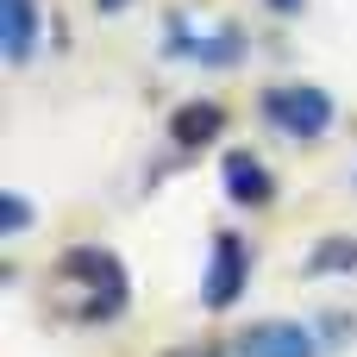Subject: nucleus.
I'll use <instances>...</instances> for the list:
<instances>
[{
	"instance_id": "f257e3e1",
	"label": "nucleus",
	"mask_w": 357,
	"mask_h": 357,
	"mask_svg": "<svg viewBox=\"0 0 357 357\" xmlns=\"http://www.w3.org/2000/svg\"><path fill=\"white\" fill-rule=\"evenodd\" d=\"M264 113L289 132V138H320L333 126V94L326 88H307V82H282L264 94Z\"/></svg>"
},
{
	"instance_id": "f03ea898",
	"label": "nucleus",
	"mask_w": 357,
	"mask_h": 357,
	"mask_svg": "<svg viewBox=\"0 0 357 357\" xmlns=\"http://www.w3.org/2000/svg\"><path fill=\"white\" fill-rule=\"evenodd\" d=\"M238 357H320V345L301 320H257L251 333H238Z\"/></svg>"
},
{
	"instance_id": "7ed1b4c3",
	"label": "nucleus",
	"mask_w": 357,
	"mask_h": 357,
	"mask_svg": "<svg viewBox=\"0 0 357 357\" xmlns=\"http://www.w3.org/2000/svg\"><path fill=\"white\" fill-rule=\"evenodd\" d=\"M63 276H82V282L100 295V314H119V301H126V270H119V257H113V251L82 245V251H69V257H63Z\"/></svg>"
},
{
	"instance_id": "20e7f679",
	"label": "nucleus",
	"mask_w": 357,
	"mask_h": 357,
	"mask_svg": "<svg viewBox=\"0 0 357 357\" xmlns=\"http://www.w3.org/2000/svg\"><path fill=\"white\" fill-rule=\"evenodd\" d=\"M207 307H232L238 289H245V238L238 232H220L213 238V264H207Z\"/></svg>"
},
{
	"instance_id": "39448f33",
	"label": "nucleus",
	"mask_w": 357,
	"mask_h": 357,
	"mask_svg": "<svg viewBox=\"0 0 357 357\" xmlns=\"http://www.w3.org/2000/svg\"><path fill=\"white\" fill-rule=\"evenodd\" d=\"M226 132V107L220 100H188V107H176V119H169V138L182 144V151H195V144H207V138H220Z\"/></svg>"
},
{
	"instance_id": "423d86ee",
	"label": "nucleus",
	"mask_w": 357,
	"mask_h": 357,
	"mask_svg": "<svg viewBox=\"0 0 357 357\" xmlns=\"http://www.w3.org/2000/svg\"><path fill=\"white\" fill-rule=\"evenodd\" d=\"M226 195H232L238 207H264V201H270V169H264L251 151H232V157H226Z\"/></svg>"
},
{
	"instance_id": "0eeeda50",
	"label": "nucleus",
	"mask_w": 357,
	"mask_h": 357,
	"mask_svg": "<svg viewBox=\"0 0 357 357\" xmlns=\"http://www.w3.org/2000/svg\"><path fill=\"white\" fill-rule=\"evenodd\" d=\"M0 13H6V63H25L31 56V44H38V6L31 0H0Z\"/></svg>"
},
{
	"instance_id": "6e6552de",
	"label": "nucleus",
	"mask_w": 357,
	"mask_h": 357,
	"mask_svg": "<svg viewBox=\"0 0 357 357\" xmlns=\"http://www.w3.org/2000/svg\"><path fill=\"white\" fill-rule=\"evenodd\" d=\"M307 270H357V245L351 238H326V245L307 257Z\"/></svg>"
},
{
	"instance_id": "1a4fd4ad",
	"label": "nucleus",
	"mask_w": 357,
	"mask_h": 357,
	"mask_svg": "<svg viewBox=\"0 0 357 357\" xmlns=\"http://www.w3.org/2000/svg\"><path fill=\"white\" fill-rule=\"evenodd\" d=\"M0 226H6V238H19V232L31 226V207H25V195H0Z\"/></svg>"
},
{
	"instance_id": "9d476101",
	"label": "nucleus",
	"mask_w": 357,
	"mask_h": 357,
	"mask_svg": "<svg viewBox=\"0 0 357 357\" xmlns=\"http://www.w3.org/2000/svg\"><path fill=\"white\" fill-rule=\"evenodd\" d=\"M270 6H276V13H295V6H301V0H270Z\"/></svg>"
},
{
	"instance_id": "9b49d317",
	"label": "nucleus",
	"mask_w": 357,
	"mask_h": 357,
	"mask_svg": "<svg viewBox=\"0 0 357 357\" xmlns=\"http://www.w3.org/2000/svg\"><path fill=\"white\" fill-rule=\"evenodd\" d=\"M94 6H126V0H94Z\"/></svg>"
}]
</instances>
